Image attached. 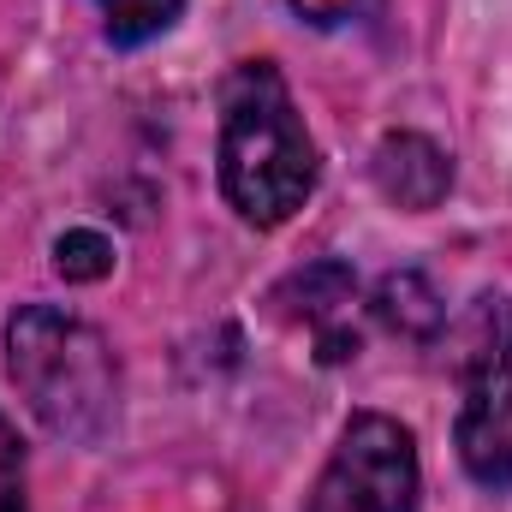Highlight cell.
I'll list each match as a JSON object with an SVG mask.
<instances>
[{
    "mask_svg": "<svg viewBox=\"0 0 512 512\" xmlns=\"http://www.w3.org/2000/svg\"><path fill=\"white\" fill-rule=\"evenodd\" d=\"M221 191L251 227H286L316 191V143L268 60H239L221 84Z\"/></svg>",
    "mask_w": 512,
    "mask_h": 512,
    "instance_id": "1",
    "label": "cell"
},
{
    "mask_svg": "<svg viewBox=\"0 0 512 512\" xmlns=\"http://www.w3.org/2000/svg\"><path fill=\"white\" fill-rule=\"evenodd\" d=\"M6 376L30 417L60 441L96 447L120 423V358L72 310L24 304L6 322Z\"/></svg>",
    "mask_w": 512,
    "mask_h": 512,
    "instance_id": "2",
    "label": "cell"
},
{
    "mask_svg": "<svg viewBox=\"0 0 512 512\" xmlns=\"http://www.w3.org/2000/svg\"><path fill=\"white\" fill-rule=\"evenodd\" d=\"M304 512H423L417 441L382 411H358L322 465Z\"/></svg>",
    "mask_w": 512,
    "mask_h": 512,
    "instance_id": "3",
    "label": "cell"
},
{
    "mask_svg": "<svg viewBox=\"0 0 512 512\" xmlns=\"http://www.w3.org/2000/svg\"><path fill=\"white\" fill-rule=\"evenodd\" d=\"M459 459L483 489L512 483V298L483 310L477 352L465 364V405H459Z\"/></svg>",
    "mask_w": 512,
    "mask_h": 512,
    "instance_id": "4",
    "label": "cell"
},
{
    "mask_svg": "<svg viewBox=\"0 0 512 512\" xmlns=\"http://www.w3.org/2000/svg\"><path fill=\"white\" fill-rule=\"evenodd\" d=\"M376 185H382L387 203L399 209H435L453 185V161L441 143H429L423 131H387L376 143V161H370Z\"/></svg>",
    "mask_w": 512,
    "mask_h": 512,
    "instance_id": "5",
    "label": "cell"
},
{
    "mask_svg": "<svg viewBox=\"0 0 512 512\" xmlns=\"http://www.w3.org/2000/svg\"><path fill=\"white\" fill-rule=\"evenodd\" d=\"M280 292H298V298H304V304H292V310L322 334V358H328V364H340V358L358 352V334H340V328H334V322H340V304H352V292H358V280H352L346 262H316V268L292 274Z\"/></svg>",
    "mask_w": 512,
    "mask_h": 512,
    "instance_id": "6",
    "label": "cell"
},
{
    "mask_svg": "<svg viewBox=\"0 0 512 512\" xmlns=\"http://www.w3.org/2000/svg\"><path fill=\"white\" fill-rule=\"evenodd\" d=\"M376 316L393 334H405V340H435L441 322H447V304H441V292L417 268H399V274H387L376 286Z\"/></svg>",
    "mask_w": 512,
    "mask_h": 512,
    "instance_id": "7",
    "label": "cell"
},
{
    "mask_svg": "<svg viewBox=\"0 0 512 512\" xmlns=\"http://www.w3.org/2000/svg\"><path fill=\"white\" fill-rule=\"evenodd\" d=\"M96 6H102V18H108V36H114L120 48H137V42L161 36V30L179 18L185 0H96Z\"/></svg>",
    "mask_w": 512,
    "mask_h": 512,
    "instance_id": "8",
    "label": "cell"
},
{
    "mask_svg": "<svg viewBox=\"0 0 512 512\" xmlns=\"http://www.w3.org/2000/svg\"><path fill=\"white\" fill-rule=\"evenodd\" d=\"M54 268H60L66 280H102V274L114 268V245H108L96 227H72V233H60V245H54Z\"/></svg>",
    "mask_w": 512,
    "mask_h": 512,
    "instance_id": "9",
    "label": "cell"
},
{
    "mask_svg": "<svg viewBox=\"0 0 512 512\" xmlns=\"http://www.w3.org/2000/svg\"><path fill=\"white\" fill-rule=\"evenodd\" d=\"M0 512H24V447L0 417Z\"/></svg>",
    "mask_w": 512,
    "mask_h": 512,
    "instance_id": "10",
    "label": "cell"
},
{
    "mask_svg": "<svg viewBox=\"0 0 512 512\" xmlns=\"http://www.w3.org/2000/svg\"><path fill=\"white\" fill-rule=\"evenodd\" d=\"M304 24H316V30H334V24H352V18H364L376 0H286Z\"/></svg>",
    "mask_w": 512,
    "mask_h": 512,
    "instance_id": "11",
    "label": "cell"
}]
</instances>
